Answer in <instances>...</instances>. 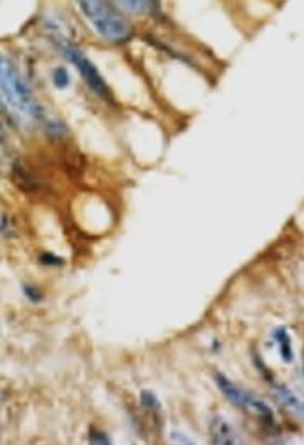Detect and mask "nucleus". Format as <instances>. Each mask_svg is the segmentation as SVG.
<instances>
[{"label":"nucleus","instance_id":"obj_1","mask_svg":"<svg viewBox=\"0 0 304 445\" xmlns=\"http://www.w3.org/2000/svg\"><path fill=\"white\" fill-rule=\"evenodd\" d=\"M76 5L84 20L104 40L120 43L132 35L130 23L106 0H76Z\"/></svg>","mask_w":304,"mask_h":445},{"label":"nucleus","instance_id":"obj_2","mask_svg":"<svg viewBox=\"0 0 304 445\" xmlns=\"http://www.w3.org/2000/svg\"><path fill=\"white\" fill-rule=\"evenodd\" d=\"M0 94L4 96L5 102H9V106L18 114L27 115V117L41 115L40 104L36 102L28 84L20 76L13 62L2 55H0Z\"/></svg>","mask_w":304,"mask_h":445},{"label":"nucleus","instance_id":"obj_3","mask_svg":"<svg viewBox=\"0 0 304 445\" xmlns=\"http://www.w3.org/2000/svg\"><path fill=\"white\" fill-rule=\"evenodd\" d=\"M214 380H216V383L219 386V390L222 391V395L227 397L234 406L240 407V410L254 412V414L256 416L268 417L270 421L273 419V411H271V407L266 405L264 400H260V397L251 395L250 391L242 388V386L235 385L232 380H229L227 376L222 373L214 375Z\"/></svg>","mask_w":304,"mask_h":445},{"label":"nucleus","instance_id":"obj_4","mask_svg":"<svg viewBox=\"0 0 304 445\" xmlns=\"http://www.w3.org/2000/svg\"><path fill=\"white\" fill-rule=\"evenodd\" d=\"M60 48H61V53L65 55L66 60L76 67L77 72H80V75L82 76V79L87 82V86L91 87L94 92L99 94L101 97L107 99L111 92H109V87H107L106 81L102 79L101 75H99L96 66H94L92 62L89 61L86 56H84L82 51L77 50L75 45L66 43V41H63V43L60 45Z\"/></svg>","mask_w":304,"mask_h":445},{"label":"nucleus","instance_id":"obj_5","mask_svg":"<svg viewBox=\"0 0 304 445\" xmlns=\"http://www.w3.org/2000/svg\"><path fill=\"white\" fill-rule=\"evenodd\" d=\"M211 439L214 444L219 445H234L239 444V434L232 424L222 416H216L211 421Z\"/></svg>","mask_w":304,"mask_h":445},{"label":"nucleus","instance_id":"obj_6","mask_svg":"<svg viewBox=\"0 0 304 445\" xmlns=\"http://www.w3.org/2000/svg\"><path fill=\"white\" fill-rule=\"evenodd\" d=\"M275 390V396L276 400L280 401L281 406H285L288 411L293 412V414H298L300 417H303V405L301 401L298 400V396L293 392L288 386L285 385H273Z\"/></svg>","mask_w":304,"mask_h":445},{"label":"nucleus","instance_id":"obj_7","mask_svg":"<svg viewBox=\"0 0 304 445\" xmlns=\"http://www.w3.org/2000/svg\"><path fill=\"white\" fill-rule=\"evenodd\" d=\"M273 339L276 340L278 347H280L281 360L286 363H291L295 360V352H293V344L290 332L286 327H278L273 331Z\"/></svg>","mask_w":304,"mask_h":445},{"label":"nucleus","instance_id":"obj_8","mask_svg":"<svg viewBox=\"0 0 304 445\" xmlns=\"http://www.w3.org/2000/svg\"><path fill=\"white\" fill-rule=\"evenodd\" d=\"M114 2L134 13H141L148 9V0H114Z\"/></svg>","mask_w":304,"mask_h":445},{"label":"nucleus","instance_id":"obj_9","mask_svg":"<svg viewBox=\"0 0 304 445\" xmlns=\"http://www.w3.org/2000/svg\"><path fill=\"white\" fill-rule=\"evenodd\" d=\"M53 82L58 89H65L70 84V75L65 67H56L53 71Z\"/></svg>","mask_w":304,"mask_h":445},{"label":"nucleus","instance_id":"obj_10","mask_svg":"<svg viewBox=\"0 0 304 445\" xmlns=\"http://www.w3.org/2000/svg\"><path fill=\"white\" fill-rule=\"evenodd\" d=\"M141 405L148 407V410H155V407H160V402L156 400V396L150 391L141 392Z\"/></svg>","mask_w":304,"mask_h":445},{"label":"nucleus","instance_id":"obj_11","mask_svg":"<svg viewBox=\"0 0 304 445\" xmlns=\"http://www.w3.org/2000/svg\"><path fill=\"white\" fill-rule=\"evenodd\" d=\"M89 441H91L92 444H111V439L104 436L102 432H91V436H89Z\"/></svg>","mask_w":304,"mask_h":445},{"label":"nucleus","instance_id":"obj_12","mask_svg":"<svg viewBox=\"0 0 304 445\" xmlns=\"http://www.w3.org/2000/svg\"><path fill=\"white\" fill-rule=\"evenodd\" d=\"M171 439H173V442H178V444H194L192 439H188L185 437V434H180V432H173Z\"/></svg>","mask_w":304,"mask_h":445}]
</instances>
